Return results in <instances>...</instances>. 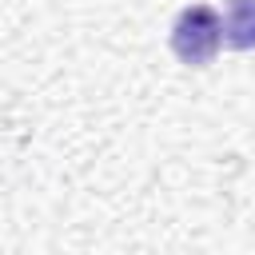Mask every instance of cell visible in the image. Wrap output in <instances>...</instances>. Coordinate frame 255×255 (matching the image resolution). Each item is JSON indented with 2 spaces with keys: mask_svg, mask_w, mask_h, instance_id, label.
Masks as SVG:
<instances>
[{
  "mask_svg": "<svg viewBox=\"0 0 255 255\" xmlns=\"http://www.w3.org/2000/svg\"><path fill=\"white\" fill-rule=\"evenodd\" d=\"M219 44H223V20L215 16V8L191 4V8L179 12V20L171 28V48H175V56L183 64H191V68L211 64Z\"/></svg>",
  "mask_w": 255,
  "mask_h": 255,
  "instance_id": "cell-1",
  "label": "cell"
},
{
  "mask_svg": "<svg viewBox=\"0 0 255 255\" xmlns=\"http://www.w3.org/2000/svg\"><path fill=\"white\" fill-rule=\"evenodd\" d=\"M223 44L231 48H255V0H227L223 12Z\"/></svg>",
  "mask_w": 255,
  "mask_h": 255,
  "instance_id": "cell-2",
  "label": "cell"
}]
</instances>
